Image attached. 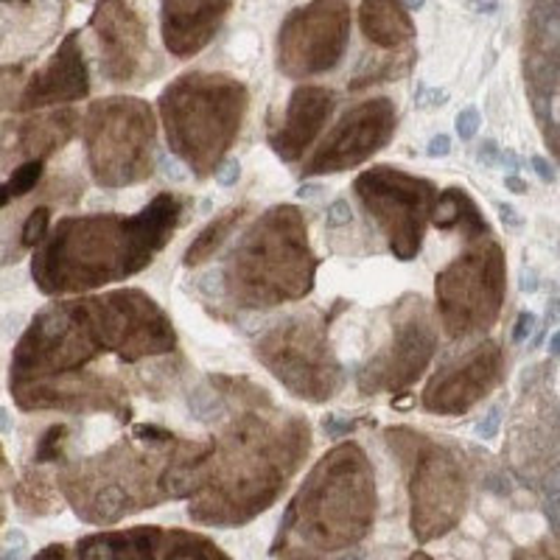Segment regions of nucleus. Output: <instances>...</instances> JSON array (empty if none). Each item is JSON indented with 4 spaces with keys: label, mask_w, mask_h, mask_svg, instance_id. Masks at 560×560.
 Listing matches in <instances>:
<instances>
[{
    "label": "nucleus",
    "mask_w": 560,
    "mask_h": 560,
    "mask_svg": "<svg viewBox=\"0 0 560 560\" xmlns=\"http://www.w3.org/2000/svg\"><path fill=\"white\" fill-rule=\"evenodd\" d=\"M90 28L98 39V65L107 82L118 88L152 82L160 70L149 45V23L138 0H96Z\"/></svg>",
    "instance_id": "obj_16"
},
{
    "label": "nucleus",
    "mask_w": 560,
    "mask_h": 560,
    "mask_svg": "<svg viewBox=\"0 0 560 560\" xmlns=\"http://www.w3.org/2000/svg\"><path fill=\"white\" fill-rule=\"evenodd\" d=\"M0 527H3V508H0Z\"/></svg>",
    "instance_id": "obj_60"
},
{
    "label": "nucleus",
    "mask_w": 560,
    "mask_h": 560,
    "mask_svg": "<svg viewBox=\"0 0 560 560\" xmlns=\"http://www.w3.org/2000/svg\"><path fill=\"white\" fill-rule=\"evenodd\" d=\"M272 558L278 560H364L368 558V549L357 547V549H348V552L325 555V552H314V549L300 547V544L280 541V544H272Z\"/></svg>",
    "instance_id": "obj_33"
},
{
    "label": "nucleus",
    "mask_w": 560,
    "mask_h": 560,
    "mask_svg": "<svg viewBox=\"0 0 560 560\" xmlns=\"http://www.w3.org/2000/svg\"><path fill=\"white\" fill-rule=\"evenodd\" d=\"M90 96V68L82 51V37L79 32H70L62 39L54 57L34 70L20 90L18 113H39L45 107L57 104H73Z\"/></svg>",
    "instance_id": "obj_21"
},
{
    "label": "nucleus",
    "mask_w": 560,
    "mask_h": 560,
    "mask_svg": "<svg viewBox=\"0 0 560 560\" xmlns=\"http://www.w3.org/2000/svg\"><path fill=\"white\" fill-rule=\"evenodd\" d=\"M398 129V107L393 98L378 96L350 107L325 135L317 152L303 163V179L328 177V174L350 172L376 158Z\"/></svg>",
    "instance_id": "obj_17"
},
{
    "label": "nucleus",
    "mask_w": 560,
    "mask_h": 560,
    "mask_svg": "<svg viewBox=\"0 0 560 560\" xmlns=\"http://www.w3.org/2000/svg\"><path fill=\"white\" fill-rule=\"evenodd\" d=\"M68 440L70 427H65V423H54V427L45 429L37 440V448H34V465H62Z\"/></svg>",
    "instance_id": "obj_32"
},
{
    "label": "nucleus",
    "mask_w": 560,
    "mask_h": 560,
    "mask_svg": "<svg viewBox=\"0 0 560 560\" xmlns=\"http://www.w3.org/2000/svg\"><path fill=\"white\" fill-rule=\"evenodd\" d=\"M79 113L77 109H48V113H34L26 121H18L9 132L3 152L9 158L20 160H45L57 154L59 149L68 147L70 140L79 135Z\"/></svg>",
    "instance_id": "obj_24"
},
{
    "label": "nucleus",
    "mask_w": 560,
    "mask_h": 560,
    "mask_svg": "<svg viewBox=\"0 0 560 560\" xmlns=\"http://www.w3.org/2000/svg\"><path fill=\"white\" fill-rule=\"evenodd\" d=\"M438 317L423 294H404L389 308L387 339L357 373V389L364 398L401 395L423 378L438 353Z\"/></svg>",
    "instance_id": "obj_12"
},
{
    "label": "nucleus",
    "mask_w": 560,
    "mask_h": 560,
    "mask_svg": "<svg viewBox=\"0 0 560 560\" xmlns=\"http://www.w3.org/2000/svg\"><path fill=\"white\" fill-rule=\"evenodd\" d=\"M217 183L222 185V188H230V185H236L238 177H242V163L238 160H228V163H222V166L217 168Z\"/></svg>",
    "instance_id": "obj_43"
},
{
    "label": "nucleus",
    "mask_w": 560,
    "mask_h": 560,
    "mask_svg": "<svg viewBox=\"0 0 560 560\" xmlns=\"http://www.w3.org/2000/svg\"><path fill=\"white\" fill-rule=\"evenodd\" d=\"M23 84H26L23 65H0V113L18 102Z\"/></svg>",
    "instance_id": "obj_36"
},
{
    "label": "nucleus",
    "mask_w": 560,
    "mask_h": 560,
    "mask_svg": "<svg viewBox=\"0 0 560 560\" xmlns=\"http://www.w3.org/2000/svg\"><path fill=\"white\" fill-rule=\"evenodd\" d=\"M438 230L448 233V230H457L463 233L465 242H479V238L493 236V230H490L488 219L482 217V210L479 205L474 202V197L465 188H446V191H440L438 199H434V210H432V222Z\"/></svg>",
    "instance_id": "obj_27"
},
{
    "label": "nucleus",
    "mask_w": 560,
    "mask_h": 560,
    "mask_svg": "<svg viewBox=\"0 0 560 560\" xmlns=\"http://www.w3.org/2000/svg\"><path fill=\"white\" fill-rule=\"evenodd\" d=\"M14 504H18L20 513L26 516L39 518L51 516L59 510V488L48 474L37 471V468H28L23 477L14 482Z\"/></svg>",
    "instance_id": "obj_29"
},
{
    "label": "nucleus",
    "mask_w": 560,
    "mask_h": 560,
    "mask_svg": "<svg viewBox=\"0 0 560 560\" xmlns=\"http://www.w3.org/2000/svg\"><path fill=\"white\" fill-rule=\"evenodd\" d=\"M224 401L222 432L205 465L188 516L213 527H244L267 513L312 452V423L275 407L272 395L242 376H210Z\"/></svg>",
    "instance_id": "obj_1"
},
{
    "label": "nucleus",
    "mask_w": 560,
    "mask_h": 560,
    "mask_svg": "<svg viewBox=\"0 0 560 560\" xmlns=\"http://www.w3.org/2000/svg\"><path fill=\"white\" fill-rule=\"evenodd\" d=\"M230 9L233 0H160V32L168 54L191 59L205 51Z\"/></svg>",
    "instance_id": "obj_23"
},
{
    "label": "nucleus",
    "mask_w": 560,
    "mask_h": 560,
    "mask_svg": "<svg viewBox=\"0 0 560 560\" xmlns=\"http://www.w3.org/2000/svg\"><path fill=\"white\" fill-rule=\"evenodd\" d=\"M359 28L373 48L404 51L415 39V20L404 0H362Z\"/></svg>",
    "instance_id": "obj_26"
},
{
    "label": "nucleus",
    "mask_w": 560,
    "mask_h": 560,
    "mask_svg": "<svg viewBox=\"0 0 560 560\" xmlns=\"http://www.w3.org/2000/svg\"><path fill=\"white\" fill-rule=\"evenodd\" d=\"M376 504L373 463L359 443L345 440L314 463L272 544L292 541L325 555L357 549L373 529Z\"/></svg>",
    "instance_id": "obj_3"
},
{
    "label": "nucleus",
    "mask_w": 560,
    "mask_h": 560,
    "mask_svg": "<svg viewBox=\"0 0 560 560\" xmlns=\"http://www.w3.org/2000/svg\"><path fill=\"white\" fill-rule=\"evenodd\" d=\"M499 213H502V222L510 224V228H522L524 219L518 217V210L513 205H499Z\"/></svg>",
    "instance_id": "obj_49"
},
{
    "label": "nucleus",
    "mask_w": 560,
    "mask_h": 560,
    "mask_svg": "<svg viewBox=\"0 0 560 560\" xmlns=\"http://www.w3.org/2000/svg\"><path fill=\"white\" fill-rule=\"evenodd\" d=\"M93 306L107 342V353L121 362H147L177 350L179 339L172 317L143 289L124 287L93 294Z\"/></svg>",
    "instance_id": "obj_15"
},
{
    "label": "nucleus",
    "mask_w": 560,
    "mask_h": 560,
    "mask_svg": "<svg viewBox=\"0 0 560 560\" xmlns=\"http://www.w3.org/2000/svg\"><path fill=\"white\" fill-rule=\"evenodd\" d=\"M499 158H502V149H499L497 140H490V138L485 140L482 149H479V154H477L479 163H482L485 168H497L499 166Z\"/></svg>",
    "instance_id": "obj_45"
},
{
    "label": "nucleus",
    "mask_w": 560,
    "mask_h": 560,
    "mask_svg": "<svg viewBox=\"0 0 560 560\" xmlns=\"http://www.w3.org/2000/svg\"><path fill=\"white\" fill-rule=\"evenodd\" d=\"M407 560H434L432 558V555H427V552H420V549H418V552H412V555H409V558Z\"/></svg>",
    "instance_id": "obj_57"
},
{
    "label": "nucleus",
    "mask_w": 560,
    "mask_h": 560,
    "mask_svg": "<svg viewBox=\"0 0 560 560\" xmlns=\"http://www.w3.org/2000/svg\"><path fill=\"white\" fill-rule=\"evenodd\" d=\"M504 188H510L513 194H527L529 185L524 183L522 177H516V174H510V177H504Z\"/></svg>",
    "instance_id": "obj_50"
},
{
    "label": "nucleus",
    "mask_w": 560,
    "mask_h": 560,
    "mask_svg": "<svg viewBox=\"0 0 560 560\" xmlns=\"http://www.w3.org/2000/svg\"><path fill=\"white\" fill-rule=\"evenodd\" d=\"M350 222H353V213H350L348 199H337V202H331V208H328V213H325V224H328L331 230H337V228H348Z\"/></svg>",
    "instance_id": "obj_40"
},
{
    "label": "nucleus",
    "mask_w": 560,
    "mask_h": 560,
    "mask_svg": "<svg viewBox=\"0 0 560 560\" xmlns=\"http://www.w3.org/2000/svg\"><path fill=\"white\" fill-rule=\"evenodd\" d=\"M454 127H457L459 140H474V138H477L479 127H482V115H479L477 107L459 109L457 124H454Z\"/></svg>",
    "instance_id": "obj_38"
},
{
    "label": "nucleus",
    "mask_w": 560,
    "mask_h": 560,
    "mask_svg": "<svg viewBox=\"0 0 560 560\" xmlns=\"http://www.w3.org/2000/svg\"><path fill=\"white\" fill-rule=\"evenodd\" d=\"M533 168H535V174H538V177L544 179V183L552 185L555 179H558V174H555V166H552V163H549V160L533 158Z\"/></svg>",
    "instance_id": "obj_48"
},
{
    "label": "nucleus",
    "mask_w": 560,
    "mask_h": 560,
    "mask_svg": "<svg viewBox=\"0 0 560 560\" xmlns=\"http://www.w3.org/2000/svg\"><path fill=\"white\" fill-rule=\"evenodd\" d=\"M7 3H32V0H7Z\"/></svg>",
    "instance_id": "obj_59"
},
{
    "label": "nucleus",
    "mask_w": 560,
    "mask_h": 560,
    "mask_svg": "<svg viewBox=\"0 0 560 560\" xmlns=\"http://www.w3.org/2000/svg\"><path fill=\"white\" fill-rule=\"evenodd\" d=\"M350 39V0H308L292 9L275 39L278 70L287 79H314L342 62Z\"/></svg>",
    "instance_id": "obj_14"
},
{
    "label": "nucleus",
    "mask_w": 560,
    "mask_h": 560,
    "mask_svg": "<svg viewBox=\"0 0 560 560\" xmlns=\"http://www.w3.org/2000/svg\"><path fill=\"white\" fill-rule=\"evenodd\" d=\"M163 529L158 524L129 529H102L77 544L79 560H158Z\"/></svg>",
    "instance_id": "obj_25"
},
{
    "label": "nucleus",
    "mask_w": 560,
    "mask_h": 560,
    "mask_svg": "<svg viewBox=\"0 0 560 560\" xmlns=\"http://www.w3.org/2000/svg\"><path fill=\"white\" fill-rule=\"evenodd\" d=\"M319 258L298 205H272L242 233L219 269L228 303L242 312H269L306 300L317 287Z\"/></svg>",
    "instance_id": "obj_4"
},
{
    "label": "nucleus",
    "mask_w": 560,
    "mask_h": 560,
    "mask_svg": "<svg viewBox=\"0 0 560 560\" xmlns=\"http://www.w3.org/2000/svg\"><path fill=\"white\" fill-rule=\"evenodd\" d=\"M9 393L23 412H109L124 423H129L135 415L124 382H118L115 376H104V373H93V370L20 384V387H9Z\"/></svg>",
    "instance_id": "obj_18"
},
{
    "label": "nucleus",
    "mask_w": 560,
    "mask_h": 560,
    "mask_svg": "<svg viewBox=\"0 0 560 560\" xmlns=\"http://www.w3.org/2000/svg\"><path fill=\"white\" fill-rule=\"evenodd\" d=\"M468 7H477L479 12H493L499 7V0H468Z\"/></svg>",
    "instance_id": "obj_52"
},
{
    "label": "nucleus",
    "mask_w": 560,
    "mask_h": 560,
    "mask_svg": "<svg viewBox=\"0 0 560 560\" xmlns=\"http://www.w3.org/2000/svg\"><path fill=\"white\" fill-rule=\"evenodd\" d=\"M249 210H253L249 205H236V208L222 210L217 219H210V222L199 230L197 238L188 244V249H185V267L197 269L202 267V264H208L210 258L224 247V242L236 233L238 224L249 217Z\"/></svg>",
    "instance_id": "obj_28"
},
{
    "label": "nucleus",
    "mask_w": 560,
    "mask_h": 560,
    "mask_svg": "<svg viewBox=\"0 0 560 560\" xmlns=\"http://www.w3.org/2000/svg\"><path fill=\"white\" fill-rule=\"evenodd\" d=\"M499 427H502V407H493L477 427V434L482 440H493L499 434Z\"/></svg>",
    "instance_id": "obj_41"
},
{
    "label": "nucleus",
    "mask_w": 560,
    "mask_h": 560,
    "mask_svg": "<svg viewBox=\"0 0 560 560\" xmlns=\"http://www.w3.org/2000/svg\"><path fill=\"white\" fill-rule=\"evenodd\" d=\"M510 560H558V552H555V544L538 541L533 547L516 549V555Z\"/></svg>",
    "instance_id": "obj_39"
},
{
    "label": "nucleus",
    "mask_w": 560,
    "mask_h": 560,
    "mask_svg": "<svg viewBox=\"0 0 560 560\" xmlns=\"http://www.w3.org/2000/svg\"><path fill=\"white\" fill-rule=\"evenodd\" d=\"M185 199L163 191L132 217H65L34 249L32 278L45 298H68L113 287L154 264L177 233Z\"/></svg>",
    "instance_id": "obj_2"
},
{
    "label": "nucleus",
    "mask_w": 560,
    "mask_h": 560,
    "mask_svg": "<svg viewBox=\"0 0 560 560\" xmlns=\"http://www.w3.org/2000/svg\"><path fill=\"white\" fill-rule=\"evenodd\" d=\"M535 323H538V319H535L533 312H522V314H518L516 328H513V342H516V345L527 342V339L535 334Z\"/></svg>",
    "instance_id": "obj_42"
},
{
    "label": "nucleus",
    "mask_w": 560,
    "mask_h": 560,
    "mask_svg": "<svg viewBox=\"0 0 560 560\" xmlns=\"http://www.w3.org/2000/svg\"><path fill=\"white\" fill-rule=\"evenodd\" d=\"M9 202H12V194H9L7 183H0V208H7Z\"/></svg>",
    "instance_id": "obj_53"
},
{
    "label": "nucleus",
    "mask_w": 560,
    "mask_h": 560,
    "mask_svg": "<svg viewBox=\"0 0 560 560\" xmlns=\"http://www.w3.org/2000/svg\"><path fill=\"white\" fill-rule=\"evenodd\" d=\"M23 549H26V538L20 535V538H18V547L9 549V552L3 555V560H23Z\"/></svg>",
    "instance_id": "obj_51"
},
{
    "label": "nucleus",
    "mask_w": 560,
    "mask_h": 560,
    "mask_svg": "<svg viewBox=\"0 0 560 560\" xmlns=\"http://www.w3.org/2000/svg\"><path fill=\"white\" fill-rule=\"evenodd\" d=\"M524 82L538 127L558 154V0H533L524 37Z\"/></svg>",
    "instance_id": "obj_20"
},
{
    "label": "nucleus",
    "mask_w": 560,
    "mask_h": 560,
    "mask_svg": "<svg viewBox=\"0 0 560 560\" xmlns=\"http://www.w3.org/2000/svg\"><path fill=\"white\" fill-rule=\"evenodd\" d=\"M353 191L387 238L398 261H415L432 222L438 185L398 166H373L353 179Z\"/></svg>",
    "instance_id": "obj_13"
},
{
    "label": "nucleus",
    "mask_w": 560,
    "mask_h": 560,
    "mask_svg": "<svg viewBox=\"0 0 560 560\" xmlns=\"http://www.w3.org/2000/svg\"><path fill=\"white\" fill-rule=\"evenodd\" d=\"M357 429H359L357 420H337V418L325 420V432L331 434V438H345V434H353Z\"/></svg>",
    "instance_id": "obj_46"
},
{
    "label": "nucleus",
    "mask_w": 560,
    "mask_h": 560,
    "mask_svg": "<svg viewBox=\"0 0 560 560\" xmlns=\"http://www.w3.org/2000/svg\"><path fill=\"white\" fill-rule=\"evenodd\" d=\"M508 294V258L493 236L468 242V249L434 278L438 319L448 339H468L497 325Z\"/></svg>",
    "instance_id": "obj_11"
},
{
    "label": "nucleus",
    "mask_w": 560,
    "mask_h": 560,
    "mask_svg": "<svg viewBox=\"0 0 560 560\" xmlns=\"http://www.w3.org/2000/svg\"><path fill=\"white\" fill-rule=\"evenodd\" d=\"M334 107H337V93L331 88H325V84L294 88L283 121L269 135V149L275 152V158H280L283 163H298L314 147L325 124L331 121Z\"/></svg>",
    "instance_id": "obj_22"
},
{
    "label": "nucleus",
    "mask_w": 560,
    "mask_h": 560,
    "mask_svg": "<svg viewBox=\"0 0 560 560\" xmlns=\"http://www.w3.org/2000/svg\"><path fill=\"white\" fill-rule=\"evenodd\" d=\"M404 3H407L409 12H420V9H423V3H427V0H404Z\"/></svg>",
    "instance_id": "obj_55"
},
{
    "label": "nucleus",
    "mask_w": 560,
    "mask_h": 560,
    "mask_svg": "<svg viewBox=\"0 0 560 560\" xmlns=\"http://www.w3.org/2000/svg\"><path fill=\"white\" fill-rule=\"evenodd\" d=\"M9 463H7V452H3V443H0V474L7 471Z\"/></svg>",
    "instance_id": "obj_56"
},
{
    "label": "nucleus",
    "mask_w": 560,
    "mask_h": 560,
    "mask_svg": "<svg viewBox=\"0 0 560 560\" xmlns=\"http://www.w3.org/2000/svg\"><path fill=\"white\" fill-rule=\"evenodd\" d=\"M48 230H51V208L48 205H39L28 213V219L23 222V233H20V244L26 249H37L39 244L45 242L48 236Z\"/></svg>",
    "instance_id": "obj_35"
},
{
    "label": "nucleus",
    "mask_w": 560,
    "mask_h": 560,
    "mask_svg": "<svg viewBox=\"0 0 560 560\" xmlns=\"http://www.w3.org/2000/svg\"><path fill=\"white\" fill-rule=\"evenodd\" d=\"M163 560H233L213 538L194 529L163 533Z\"/></svg>",
    "instance_id": "obj_31"
},
{
    "label": "nucleus",
    "mask_w": 560,
    "mask_h": 560,
    "mask_svg": "<svg viewBox=\"0 0 560 560\" xmlns=\"http://www.w3.org/2000/svg\"><path fill=\"white\" fill-rule=\"evenodd\" d=\"M384 440L409 474V527L415 541L427 547L459 527L471 485L457 454L412 427L384 429Z\"/></svg>",
    "instance_id": "obj_7"
},
{
    "label": "nucleus",
    "mask_w": 560,
    "mask_h": 560,
    "mask_svg": "<svg viewBox=\"0 0 560 560\" xmlns=\"http://www.w3.org/2000/svg\"><path fill=\"white\" fill-rule=\"evenodd\" d=\"M102 357H107V342L93 298L57 300L39 308L20 334L9 364V387L79 373Z\"/></svg>",
    "instance_id": "obj_9"
},
{
    "label": "nucleus",
    "mask_w": 560,
    "mask_h": 560,
    "mask_svg": "<svg viewBox=\"0 0 560 560\" xmlns=\"http://www.w3.org/2000/svg\"><path fill=\"white\" fill-rule=\"evenodd\" d=\"M43 172H45V160H23V163L12 172V177L7 179V188L9 194H12V199L32 194L34 188H37L39 179H43Z\"/></svg>",
    "instance_id": "obj_34"
},
{
    "label": "nucleus",
    "mask_w": 560,
    "mask_h": 560,
    "mask_svg": "<svg viewBox=\"0 0 560 560\" xmlns=\"http://www.w3.org/2000/svg\"><path fill=\"white\" fill-rule=\"evenodd\" d=\"M429 158H448L452 154V138L448 135H434L432 140H429Z\"/></svg>",
    "instance_id": "obj_47"
},
{
    "label": "nucleus",
    "mask_w": 560,
    "mask_h": 560,
    "mask_svg": "<svg viewBox=\"0 0 560 560\" xmlns=\"http://www.w3.org/2000/svg\"><path fill=\"white\" fill-rule=\"evenodd\" d=\"M79 124L88 168L102 188H129L152 177L158 118L143 98H98Z\"/></svg>",
    "instance_id": "obj_10"
},
{
    "label": "nucleus",
    "mask_w": 560,
    "mask_h": 560,
    "mask_svg": "<svg viewBox=\"0 0 560 560\" xmlns=\"http://www.w3.org/2000/svg\"><path fill=\"white\" fill-rule=\"evenodd\" d=\"M342 306L331 314L308 308L272 323L255 339V362L278 378L280 387H287L294 398L308 404H328L337 398L345 387V368L328 337V325Z\"/></svg>",
    "instance_id": "obj_8"
},
{
    "label": "nucleus",
    "mask_w": 560,
    "mask_h": 560,
    "mask_svg": "<svg viewBox=\"0 0 560 560\" xmlns=\"http://www.w3.org/2000/svg\"><path fill=\"white\" fill-rule=\"evenodd\" d=\"M32 560H73V552H70L68 544L57 541V544H48V547L39 549Z\"/></svg>",
    "instance_id": "obj_44"
},
{
    "label": "nucleus",
    "mask_w": 560,
    "mask_h": 560,
    "mask_svg": "<svg viewBox=\"0 0 560 560\" xmlns=\"http://www.w3.org/2000/svg\"><path fill=\"white\" fill-rule=\"evenodd\" d=\"M249 109V90L230 73L191 70L183 73L158 98L166 143L197 179L217 174L238 140Z\"/></svg>",
    "instance_id": "obj_6"
},
{
    "label": "nucleus",
    "mask_w": 560,
    "mask_h": 560,
    "mask_svg": "<svg viewBox=\"0 0 560 560\" xmlns=\"http://www.w3.org/2000/svg\"><path fill=\"white\" fill-rule=\"evenodd\" d=\"M177 440L168 446H147L135 438L115 440L93 457L59 465L54 482L82 522L102 527L124 522L168 499L163 477Z\"/></svg>",
    "instance_id": "obj_5"
},
{
    "label": "nucleus",
    "mask_w": 560,
    "mask_h": 560,
    "mask_svg": "<svg viewBox=\"0 0 560 560\" xmlns=\"http://www.w3.org/2000/svg\"><path fill=\"white\" fill-rule=\"evenodd\" d=\"M412 62H415L412 48L364 57L362 65L357 68V73H353V79H350L348 90L350 93H359V90H368V88H373V84L395 82V79L407 77L409 68H412Z\"/></svg>",
    "instance_id": "obj_30"
},
{
    "label": "nucleus",
    "mask_w": 560,
    "mask_h": 560,
    "mask_svg": "<svg viewBox=\"0 0 560 560\" xmlns=\"http://www.w3.org/2000/svg\"><path fill=\"white\" fill-rule=\"evenodd\" d=\"M0 427H3V429L9 427V423H7V409H0Z\"/></svg>",
    "instance_id": "obj_58"
},
{
    "label": "nucleus",
    "mask_w": 560,
    "mask_h": 560,
    "mask_svg": "<svg viewBox=\"0 0 560 560\" xmlns=\"http://www.w3.org/2000/svg\"><path fill=\"white\" fill-rule=\"evenodd\" d=\"M504 382V350L493 339L474 345L429 378L420 393V407L440 418L468 415Z\"/></svg>",
    "instance_id": "obj_19"
},
{
    "label": "nucleus",
    "mask_w": 560,
    "mask_h": 560,
    "mask_svg": "<svg viewBox=\"0 0 560 560\" xmlns=\"http://www.w3.org/2000/svg\"><path fill=\"white\" fill-rule=\"evenodd\" d=\"M558 345H560V337L558 334H552V339H549V353H552V359H558Z\"/></svg>",
    "instance_id": "obj_54"
},
{
    "label": "nucleus",
    "mask_w": 560,
    "mask_h": 560,
    "mask_svg": "<svg viewBox=\"0 0 560 560\" xmlns=\"http://www.w3.org/2000/svg\"><path fill=\"white\" fill-rule=\"evenodd\" d=\"M132 438L138 443H147V446H168L177 434L163 427H154V423H138V427H132Z\"/></svg>",
    "instance_id": "obj_37"
}]
</instances>
